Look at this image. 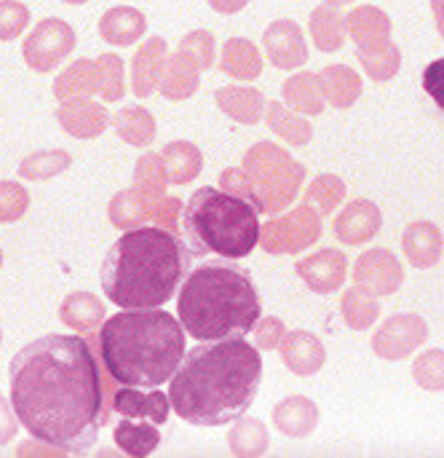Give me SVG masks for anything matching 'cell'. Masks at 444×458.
<instances>
[{"label":"cell","instance_id":"cell-1","mask_svg":"<svg viewBox=\"0 0 444 458\" xmlns=\"http://www.w3.org/2000/svg\"><path fill=\"white\" fill-rule=\"evenodd\" d=\"M11 408L19 424L43 445L83 454L107 421L99 365L91 346L75 335H43L8 365Z\"/></svg>","mask_w":444,"mask_h":458},{"label":"cell","instance_id":"cell-2","mask_svg":"<svg viewBox=\"0 0 444 458\" xmlns=\"http://www.w3.org/2000/svg\"><path fill=\"white\" fill-rule=\"evenodd\" d=\"M263 384L260 352L244 338L206 341L185 352L172 376V411L193 427H225L241 419Z\"/></svg>","mask_w":444,"mask_h":458},{"label":"cell","instance_id":"cell-3","mask_svg":"<svg viewBox=\"0 0 444 458\" xmlns=\"http://www.w3.org/2000/svg\"><path fill=\"white\" fill-rule=\"evenodd\" d=\"M193 268L188 244L166 228L142 225L126 231L107 250L99 271L102 290L121 309H161Z\"/></svg>","mask_w":444,"mask_h":458},{"label":"cell","instance_id":"cell-4","mask_svg":"<svg viewBox=\"0 0 444 458\" xmlns=\"http://www.w3.org/2000/svg\"><path fill=\"white\" fill-rule=\"evenodd\" d=\"M99 357L121 386L158 389L185 360V327L161 309H126L99 327Z\"/></svg>","mask_w":444,"mask_h":458},{"label":"cell","instance_id":"cell-5","mask_svg":"<svg viewBox=\"0 0 444 458\" xmlns=\"http://www.w3.org/2000/svg\"><path fill=\"white\" fill-rule=\"evenodd\" d=\"M180 325L198 344L247 338L260 322L263 303L252 274L236 260H204L190 268L177 298Z\"/></svg>","mask_w":444,"mask_h":458},{"label":"cell","instance_id":"cell-6","mask_svg":"<svg viewBox=\"0 0 444 458\" xmlns=\"http://www.w3.org/2000/svg\"><path fill=\"white\" fill-rule=\"evenodd\" d=\"M182 236L193 255L244 260L260 242V209L247 196L198 188L185 204Z\"/></svg>","mask_w":444,"mask_h":458},{"label":"cell","instance_id":"cell-7","mask_svg":"<svg viewBox=\"0 0 444 458\" xmlns=\"http://www.w3.org/2000/svg\"><path fill=\"white\" fill-rule=\"evenodd\" d=\"M75 46V32L62 19H43L24 43V59L35 70H51Z\"/></svg>","mask_w":444,"mask_h":458},{"label":"cell","instance_id":"cell-8","mask_svg":"<svg viewBox=\"0 0 444 458\" xmlns=\"http://www.w3.org/2000/svg\"><path fill=\"white\" fill-rule=\"evenodd\" d=\"M426 335H429V330H426V322L421 317L402 314V317H391L383 325V330L373 341V349L383 360H402L413 349H418L426 341Z\"/></svg>","mask_w":444,"mask_h":458},{"label":"cell","instance_id":"cell-9","mask_svg":"<svg viewBox=\"0 0 444 458\" xmlns=\"http://www.w3.org/2000/svg\"><path fill=\"white\" fill-rule=\"evenodd\" d=\"M113 411L126 416V419H150L153 424H166L172 403L163 392L153 389V392H139L134 386L118 389L113 397Z\"/></svg>","mask_w":444,"mask_h":458},{"label":"cell","instance_id":"cell-10","mask_svg":"<svg viewBox=\"0 0 444 458\" xmlns=\"http://www.w3.org/2000/svg\"><path fill=\"white\" fill-rule=\"evenodd\" d=\"M356 282L364 290H373L378 295H389L394 290H399L402 284V268L397 263V258L386 250H375L367 252L359 266H356Z\"/></svg>","mask_w":444,"mask_h":458},{"label":"cell","instance_id":"cell-11","mask_svg":"<svg viewBox=\"0 0 444 458\" xmlns=\"http://www.w3.org/2000/svg\"><path fill=\"white\" fill-rule=\"evenodd\" d=\"M405 252L415 268H431L442 252V233L431 223H415L405 233Z\"/></svg>","mask_w":444,"mask_h":458},{"label":"cell","instance_id":"cell-12","mask_svg":"<svg viewBox=\"0 0 444 458\" xmlns=\"http://www.w3.org/2000/svg\"><path fill=\"white\" fill-rule=\"evenodd\" d=\"M281 349H284V362L297 376H314L324 365V349L308 333H292L289 338H284Z\"/></svg>","mask_w":444,"mask_h":458},{"label":"cell","instance_id":"cell-13","mask_svg":"<svg viewBox=\"0 0 444 458\" xmlns=\"http://www.w3.org/2000/svg\"><path fill=\"white\" fill-rule=\"evenodd\" d=\"M346 263L340 252H322L316 258H311L308 263H300V274L306 279V284L316 293H332L340 287Z\"/></svg>","mask_w":444,"mask_h":458},{"label":"cell","instance_id":"cell-14","mask_svg":"<svg viewBox=\"0 0 444 458\" xmlns=\"http://www.w3.org/2000/svg\"><path fill=\"white\" fill-rule=\"evenodd\" d=\"M113 440L123 451V456L145 458L158 448L161 435H158V429L153 424H139V421H131V419L123 416V421L113 432Z\"/></svg>","mask_w":444,"mask_h":458},{"label":"cell","instance_id":"cell-15","mask_svg":"<svg viewBox=\"0 0 444 458\" xmlns=\"http://www.w3.org/2000/svg\"><path fill=\"white\" fill-rule=\"evenodd\" d=\"M378 228H381V212H378V207H373L367 201H359V204L348 207L343 212V217L338 220V236L346 244H362Z\"/></svg>","mask_w":444,"mask_h":458},{"label":"cell","instance_id":"cell-16","mask_svg":"<svg viewBox=\"0 0 444 458\" xmlns=\"http://www.w3.org/2000/svg\"><path fill=\"white\" fill-rule=\"evenodd\" d=\"M316 421H319V411L311 400L292 397L276 408V424L289 437H308L314 432Z\"/></svg>","mask_w":444,"mask_h":458},{"label":"cell","instance_id":"cell-17","mask_svg":"<svg viewBox=\"0 0 444 458\" xmlns=\"http://www.w3.org/2000/svg\"><path fill=\"white\" fill-rule=\"evenodd\" d=\"M145 30V19L142 13L131 11V8H115V11H107L105 19H102V35L107 43H131L142 35Z\"/></svg>","mask_w":444,"mask_h":458},{"label":"cell","instance_id":"cell-18","mask_svg":"<svg viewBox=\"0 0 444 458\" xmlns=\"http://www.w3.org/2000/svg\"><path fill=\"white\" fill-rule=\"evenodd\" d=\"M64 129L75 137H96L105 123H107V115L102 107L96 105H86V102H78V105H70L59 113Z\"/></svg>","mask_w":444,"mask_h":458},{"label":"cell","instance_id":"cell-19","mask_svg":"<svg viewBox=\"0 0 444 458\" xmlns=\"http://www.w3.org/2000/svg\"><path fill=\"white\" fill-rule=\"evenodd\" d=\"M102 314H105L102 303L86 293L70 295L62 306V322L70 327H78V330H94V325L102 319Z\"/></svg>","mask_w":444,"mask_h":458},{"label":"cell","instance_id":"cell-20","mask_svg":"<svg viewBox=\"0 0 444 458\" xmlns=\"http://www.w3.org/2000/svg\"><path fill=\"white\" fill-rule=\"evenodd\" d=\"M67 166H70V156L64 150H40V153L21 161L19 174L27 180H48Z\"/></svg>","mask_w":444,"mask_h":458},{"label":"cell","instance_id":"cell-21","mask_svg":"<svg viewBox=\"0 0 444 458\" xmlns=\"http://www.w3.org/2000/svg\"><path fill=\"white\" fill-rule=\"evenodd\" d=\"M415 381L429 392H444V352H426L413 370Z\"/></svg>","mask_w":444,"mask_h":458},{"label":"cell","instance_id":"cell-22","mask_svg":"<svg viewBox=\"0 0 444 458\" xmlns=\"http://www.w3.org/2000/svg\"><path fill=\"white\" fill-rule=\"evenodd\" d=\"M343 314H346V319H348V325L354 327V330H364V327H370L373 322H375V317H378V303L375 301H367L362 293H348L346 295V301H343Z\"/></svg>","mask_w":444,"mask_h":458},{"label":"cell","instance_id":"cell-23","mask_svg":"<svg viewBox=\"0 0 444 458\" xmlns=\"http://www.w3.org/2000/svg\"><path fill=\"white\" fill-rule=\"evenodd\" d=\"M115 126L129 142H147L150 140V115L142 107H126L118 118Z\"/></svg>","mask_w":444,"mask_h":458},{"label":"cell","instance_id":"cell-24","mask_svg":"<svg viewBox=\"0 0 444 458\" xmlns=\"http://www.w3.org/2000/svg\"><path fill=\"white\" fill-rule=\"evenodd\" d=\"M27 209V193L13 182H0V220L13 223Z\"/></svg>","mask_w":444,"mask_h":458},{"label":"cell","instance_id":"cell-25","mask_svg":"<svg viewBox=\"0 0 444 458\" xmlns=\"http://www.w3.org/2000/svg\"><path fill=\"white\" fill-rule=\"evenodd\" d=\"M27 8L21 3H13V0H5L0 3V38H16L24 24H27Z\"/></svg>","mask_w":444,"mask_h":458},{"label":"cell","instance_id":"cell-26","mask_svg":"<svg viewBox=\"0 0 444 458\" xmlns=\"http://www.w3.org/2000/svg\"><path fill=\"white\" fill-rule=\"evenodd\" d=\"M423 89L431 97V102L444 113V56L434 59L431 64H426L423 70Z\"/></svg>","mask_w":444,"mask_h":458},{"label":"cell","instance_id":"cell-27","mask_svg":"<svg viewBox=\"0 0 444 458\" xmlns=\"http://www.w3.org/2000/svg\"><path fill=\"white\" fill-rule=\"evenodd\" d=\"M99 67H105V75H107L105 97H107V99L121 97V83H118V67H121V62H118L115 56H102V59H99Z\"/></svg>","mask_w":444,"mask_h":458},{"label":"cell","instance_id":"cell-28","mask_svg":"<svg viewBox=\"0 0 444 458\" xmlns=\"http://www.w3.org/2000/svg\"><path fill=\"white\" fill-rule=\"evenodd\" d=\"M13 435H16V419L8 411V403L0 397V445L13 440Z\"/></svg>","mask_w":444,"mask_h":458},{"label":"cell","instance_id":"cell-29","mask_svg":"<svg viewBox=\"0 0 444 458\" xmlns=\"http://www.w3.org/2000/svg\"><path fill=\"white\" fill-rule=\"evenodd\" d=\"M265 325H268V330L263 327L257 333V344H260V349H273V338L281 333V325H279V319H268Z\"/></svg>","mask_w":444,"mask_h":458},{"label":"cell","instance_id":"cell-30","mask_svg":"<svg viewBox=\"0 0 444 458\" xmlns=\"http://www.w3.org/2000/svg\"><path fill=\"white\" fill-rule=\"evenodd\" d=\"M67 3H86V0H67Z\"/></svg>","mask_w":444,"mask_h":458}]
</instances>
